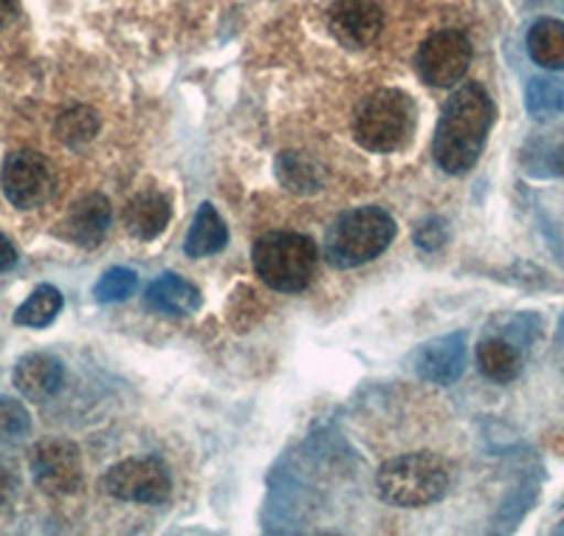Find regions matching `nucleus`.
Segmentation results:
<instances>
[{
  "label": "nucleus",
  "mask_w": 564,
  "mask_h": 536,
  "mask_svg": "<svg viewBox=\"0 0 564 536\" xmlns=\"http://www.w3.org/2000/svg\"><path fill=\"white\" fill-rule=\"evenodd\" d=\"M494 99L482 85L468 83L449 96L432 144L443 173L460 175L477 164L494 125Z\"/></svg>",
  "instance_id": "1"
},
{
  "label": "nucleus",
  "mask_w": 564,
  "mask_h": 536,
  "mask_svg": "<svg viewBox=\"0 0 564 536\" xmlns=\"http://www.w3.org/2000/svg\"><path fill=\"white\" fill-rule=\"evenodd\" d=\"M452 469L432 452H410L387 460L376 478V492L398 508H423L449 492Z\"/></svg>",
  "instance_id": "2"
},
{
  "label": "nucleus",
  "mask_w": 564,
  "mask_h": 536,
  "mask_svg": "<svg viewBox=\"0 0 564 536\" xmlns=\"http://www.w3.org/2000/svg\"><path fill=\"white\" fill-rule=\"evenodd\" d=\"M415 133V103L398 88L367 94L352 114V139L370 153H395Z\"/></svg>",
  "instance_id": "3"
},
{
  "label": "nucleus",
  "mask_w": 564,
  "mask_h": 536,
  "mask_svg": "<svg viewBox=\"0 0 564 536\" xmlns=\"http://www.w3.org/2000/svg\"><path fill=\"white\" fill-rule=\"evenodd\" d=\"M395 237V221L379 206L350 210L330 226L325 237V257L334 268H356L376 260Z\"/></svg>",
  "instance_id": "4"
},
{
  "label": "nucleus",
  "mask_w": 564,
  "mask_h": 536,
  "mask_svg": "<svg viewBox=\"0 0 564 536\" xmlns=\"http://www.w3.org/2000/svg\"><path fill=\"white\" fill-rule=\"evenodd\" d=\"M254 271L269 288L280 294H294L308 288L316 271V246L300 232H269L254 243L251 251Z\"/></svg>",
  "instance_id": "5"
},
{
  "label": "nucleus",
  "mask_w": 564,
  "mask_h": 536,
  "mask_svg": "<svg viewBox=\"0 0 564 536\" xmlns=\"http://www.w3.org/2000/svg\"><path fill=\"white\" fill-rule=\"evenodd\" d=\"M105 492L124 503L161 505L173 492L167 467L155 458H130L105 472Z\"/></svg>",
  "instance_id": "6"
},
{
  "label": "nucleus",
  "mask_w": 564,
  "mask_h": 536,
  "mask_svg": "<svg viewBox=\"0 0 564 536\" xmlns=\"http://www.w3.org/2000/svg\"><path fill=\"white\" fill-rule=\"evenodd\" d=\"M29 469H32L34 485L48 497H68L83 485V454L74 443L59 441V438L40 441L32 449Z\"/></svg>",
  "instance_id": "7"
},
{
  "label": "nucleus",
  "mask_w": 564,
  "mask_h": 536,
  "mask_svg": "<svg viewBox=\"0 0 564 536\" xmlns=\"http://www.w3.org/2000/svg\"><path fill=\"white\" fill-rule=\"evenodd\" d=\"M471 65V43L457 29L432 34L417 52V74L432 88H452L466 77Z\"/></svg>",
  "instance_id": "8"
},
{
  "label": "nucleus",
  "mask_w": 564,
  "mask_h": 536,
  "mask_svg": "<svg viewBox=\"0 0 564 536\" xmlns=\"http://www.w3.org/2000/svg\"><path fill=\"white\" fill-rule=\"evenodd\" d=\"M0 186L3 195L18 210H37L45 201L52 199L54 175L45 156L34 150H18L3 161V173H0Z\"/></svg>",
  "instance_id": "9"
},
{
  "label": "nucleus",
  "mask_w": 564,
  "mask_h": 536,
  "mask_svg": "<svg viewBox=\"0 0 564 536\" xmlns=\"http://www.w3.org/2000/svg\"><path fill=\"white\" fill-rule=\"evenodd\" d=\"M330 32L347 49H367L381 37L384 12L376 0H336L327 14Z\"/></svg>",
  "instance_id": "10"
},
{
  "label": "nucleus",
  "mask_w": 564,
  "mask_h": 536,
  "mask_svg": "<svg viewBox=\"0 0 564 536\" xmlns=\"http://www.w3.org/2000/svg\"><path fill=\"white\" fill-rule=\"evenodd\" d=\"M466 371V333H446L441 339H432L417 351L415 373L423 382L449 387Z\"/></svg>",
  "instance_id": "11"
},
{
  "label": "nucleus",
  "mask_w": 564,
  "mask_h": 536,
  "mask_svg": "<svg viewBox=\"0 0 564 536\" xmlns=\"http://www.w3.org/2000/svg\"><path fill=\"white\" fill-rule=\"evenodd\" d=\"M110 226V201L99 192H90L85 199L70 206L65 215L63 232L70 243H77L83 249H97L105 240Z\"/></svg>",
  "instance_id": "12"
},
{
  "label": "nucleus",
  "mask_w": 564,
  "mask_h": 536,
  "mask_svg": "<svg viewBox=\"0 0 564 536\" xmlns=\"http://www.w3.org/2000/svg\"><path fill=\"white\" fill-rule=\"evenodd\" d=\"M63 362L48 353H29L14 364V387L29 401H48L63 387Z\"/></svg>",
  "instance_id": "13"
},
{
  "label": "nucleus",
  "mask_w": 564,
  "mask_h": 536,
  "mask_svg": "<svg viewBox=\"0 0 564 536\" xmlns=\"http://www.w3.org/2000/svg\"><path fill=\"white\" fill-rule=\"evenodd\" d=\"M173 217V201L159 190L135 192L133 199L124 206V229L135 237V240H155L161 232L170 226Z\"/></svg>",
  "instance_id": "14"
},
{
  "label": "nucleus",
  "mask_w": 564,
  "mask_h": 536,
  "mask_svg": "<svg viewBox=\"0 0 564 536\" xmlns=\"http://www.w3.org/2000/svg\"><path fill=\"white\" fill-rule=\"evenodd\" d=\"M148 305L164 317H189L200 308V291L178 275H161L150 282Z\"/></svg>",
  "instance_id": "15"
},
{
  "label": "nucleus",
  "mask_w": 564,
  "mask_h": 536,
  "mask_svg": "<svg viewBox=\"0 0 564 536\" xmlns=\"http://www.w3.org/2000/svg\"><path fill=\"white\" fill-rule=\"evenodd\" d=\"M276 181L296 195H314L325 186V167L305 153H280L274 161Z\"/></svg>",
  "instance_id": "16"
},
{
  "label": "nucleus",
  "mask_w": 564,
  "mask_h": 536,
  "mask_svg": "<svg viewBox=\"0 0 564 536\" xmlns=\"http://www.w3.org/2000/svg\"><path fill=\"white\" fill-rule=\"evenodd\" d=\"M226 243H229V229H226L224 217L212 204H200L193 226L186 232L184 251L189 257H209L224 249Z\"/></svg>",
  "instance_id": "17"
},
{
  "label": "nucleus",
  "mask_w": 564,
  "mask_h": 536,
  "mask_svg": "<svg viewBox=\"0 0 564 536\" xmlns=\"http://www.w3.org/2000/svg\"><path fill=\"white\" fill-rule=\"evenodd\" d=\"M477 364H480V373L486 378L497 384H508L520 376L522 356L506 339H486L477 347Z\"/></svg>",
  "instance_id": "18"
},
{
  "label": "nucleus",
  "mask_w": 564,
  "mask_h": 536,
  "mask_svg": "<svg viewBox=\"0 0 564 536\" xmlns=\"http://www.w3.org/2000/svg\"><path fill=\"white\" fill-rule=\"evenodd\" d=\"M528 52L533 63L547 71L564 68V23L558 20H539L528 32Z\"/></svg>",
  "instance_id": "19"
},
{
  "label": "nucleus",
  "mask_w": 564,
  "mask_h": 536,
  "mask_svg": "<svg viewBox=\"0 0 564 536\" xmlns=\"http://www.w3.org/2000/svg\"><path fill=\"white\" fill-rule=\"evenodd\" d=\"M63 311V294L54 286H37L29 294V300L14 311V322L23 328H45L52 325Z\"/></svg>",
  "instance_id": "20"
},
{
  "label": "nucleus",
  "mask_w": 564,
  "mask_h": 536,
  "mask_svg": "<svg viewBox=\"0 0 564 536\" xmlns=\"http://www.w3.org/2000/svg\"><path fill=\"white\" fill-rule=\"evenodd\" d=\"M54 133H57V139L63 141L65 148H83V144H88L99 133L97 110L85 108V105L68 108L65 114H59Z\"/></svg>",
  "instance_id": "21"
},
{
  "label": "nucleus",
  "mask_w": 564,
  "mask_h": 536,
  "mask_svg": "<svg viewBox=\"0 0 564 536\" xmlns=\"http://www.w3.org/2000/svg\"><path fill=\"white\" fill-rule=\"evenodd\" d=\"M525 105H528V114L536 116V119H547L553 114H562L564 110V88L553 79H533L528 85V94H525Z\"/></svg>",
  "instance_id": "22"
},
{
  "label": "nucleus",
  "mask_w": 564,
  "mask_h": 536,
  "mask_svg": "<svg viewBox=\"0 0 564 536\" xmlns=\"http://www.w3.org/2000/svg\"><path fill=\"white\" fill-rule=\"evenodd\" d=\"M29 432H32L29 409L20 401H14V398L0 396V447L23 441Z\"/></svg>",
  "instance_id": "23"
},
{
  "label": "nucleus",
  "mask_w": 564,
  "mask_h": 536,
  "mask_svg": "<svg viewBox=\"0 0 564 536\" xmlns=\"http://www.w3.org/2000/svg\"><path fill=\"white\" fill-rule=\"evenodd\" d=\"M135 286H139V275H135L133 268L116 266L99 277V282L94 286V297L99 302H122L133 294Z\"/></svg>",
  "instance_id": "24"
},
{
  "label": "nucleus",
  "mask_w": 564,
  "mask_h": 536,
  "mask_svg": "<svg viewBox=\"0 0 564 536\" xmlns=\"http://www.w3.org/2000/svg\"><path fill=\"white\" fill-rule=\"evenodd\" d=\"M412 240H415V246L421 251L435 255V251H441L443 246H446V240H449V226H446V221H441V217H426V221H421V224L415 226Z\"/></svg>",
  "instance_id": "25"
},
{
  "label": "nucleus",
  "mask_w": 564,
  "mask_h": 536,
  "mask_svg": "<svg viewBox=\"0 0 564 536\" xmlns=\"http://www.w3.org/2000/svg\"><path fill=\"white\" fill-rule=\"evenodd\" d=\"M14 494H18V478H14L12 469L0 463V505H7Z\"/></svg>",
  "instance_id": "26"
},
{
  "label": "nucleus",
  "mask_w": 564,
  "mask_h": 536,
  "mask_svg": "<svg viewBox=\"0 0 564 536\" xmlns=\"http://www.w3.org/2000/svg\"><path fill=\"white\" fill-rule=\"evenodd\" d=\"M14 262H18V249H14L12 240H9L7 235H0V271H3V268H12Z\"/></svg>",
  "instance_id": "27"
},
{
  "label": "nucleus",
  "mask_w": 564,
  "mask_h": 536,
  "mask_svg": "<svg viewBox=\"0 0 564 536\" xmlns=\"http://www.w3.org/2000/svg\"><path fill=\"white\" fill-rule=\"evenodd\" d=\"M18 14V0H0V29H7Z\"/></svg>",
  "instance_id": "28"
}]
</instances>
